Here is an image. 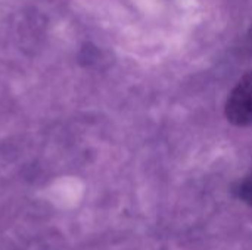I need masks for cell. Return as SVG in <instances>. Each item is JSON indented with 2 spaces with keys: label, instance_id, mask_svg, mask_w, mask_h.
I'll return each mask as SVG.
<instances>
[{
  "label": "cell",
  "instance_id": "cell-1",
  "mask_svg": "<svg viewBox=\"0 0 252 250\" xmlns=\"http://www.w3.org/2000/svg\"><path fill=\"white\" fill-rule=\"evenodd\" d=\"M226 118L236 127L252 124V71L247 72L229 94Z\"/></svg>",
  "mask_w": 252,
  "mask_h": 250
},
{
  "label": "cell",
  "instance_id": "cell-2",
  "mask_svg": "<svg viewBox=\"0 0 252 250\" xmlns=\"http://www.w3.org/2000/svg\"><path fill=\"white\" fill-rule=\"evenodd\" d=\"M236 194L239 199H242L248 206L252 208V175L244 178L238 187H236Z\"/></svg>",
  "mask_w": 252,
  "mask_h": 250
}]
</instances>
